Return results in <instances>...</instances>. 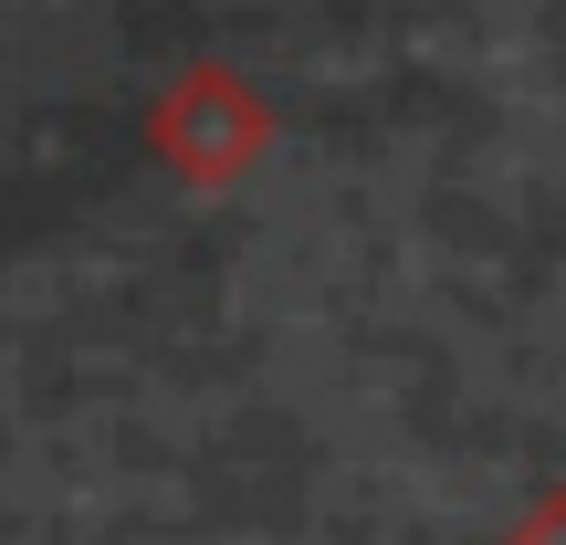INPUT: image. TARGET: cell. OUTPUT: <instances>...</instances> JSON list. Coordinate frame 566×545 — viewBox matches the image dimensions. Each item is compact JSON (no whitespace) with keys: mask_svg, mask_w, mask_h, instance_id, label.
<instances>
[{"mask_svg":"<svg viewBox=\"0 0 566 545\" xmlns=\"http://www.w3.org/2000/svg\"><path fill=\"white\" fill-rule=\"evenodd\" d=\"M514 545H566V504H546V514H535V525L514 535Z\"/></svg>","mask_w":566,"mask_h":545,"instance_id":"1","label":"cell"}]
</instances>
